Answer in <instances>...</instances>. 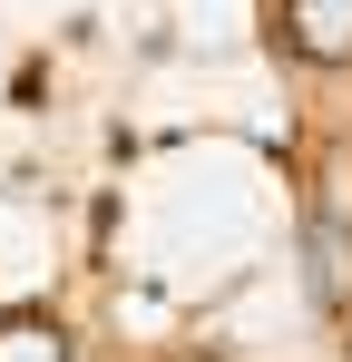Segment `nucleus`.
Segmentation results:
<instances>
[{"mask_svg": "<svg viewBox=\"0 0 352 362\" xmlns=\"http://www.w3.org/2000/svg\"><path fill=\"white\" fill-rule=\"evenodd\" d=\"M284 40L313 69H352V0H284Z\"/></svg>", "mask_w": 352, "mask_h": 362, "instance_id": "1", "label": "nucleus"}, {"mask_svg": "<svg viewBox=\"0 0 352 362\" xmlns=\"http://www.w3.org/2000/svg\"><path fill=\"white\" fill-rule=\"evenodd\" d=\"M303 284H313V303H352V226L333 206L303 216Z\"/></svg>", "mask_w": 352, "mask_h": 362, "instance_id": "2", "label": "nucleus"}, {"mask_svg": "<svg viewBox=\"0 0 352 362\" xmlns=\"http://www.w3.org/2000/svg\"><path fill=\"white\" fill-rule=\"evenodd\" d=\"M0 362H69V323H49V313H0Z\"/></svg>", "mask_w": 352, "mask_h": 362, "instance_id": "3", "label": "nucleus"}]
</instances>
